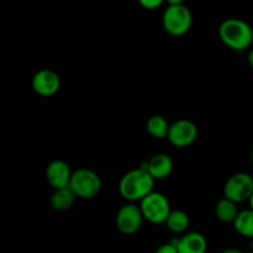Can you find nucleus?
Listing matches in <instances>:
<instances>
[{
  "instance_id": "f257e3e1",
  "label": "nucleus",
  "mask_w": 253,
  "mask_h": 253,
  "mask_svg": "<svg viewBox=\"0 0 253 253\" xmlns=\"http://www.w3.org/2000/svg\"><path fill=\"white\" fill-rule=\"evenodd\" d=\"M155 179L145 168L140 167L130 170L120 179L119 192L127 202H141L150 193L153 192Z\"/></svg>"
},
{
  "instance_id": "f03ea898",
  "label": "nucleus",
  "mask_w": 253,
  "mask_h": 253,
  "mask_svg": "<svg viewBox=\"0 0 253 253\" xmlns=\"http://www.w3.org/2000/svg\"><path fill=\"white\" fill-rule=\"evenodd\" d=\"M219 37L225 46L236 52H242L253 43V27L244 20L231 17L220 24Z\"/></svg>"
},
{
  "instance_id": "7ed1b4c3",
  "label": "nucleus",
  "mask_w": 253,
  "mask_h": 253,
  "mask_svg": "<svg viewBox=\"0 0 253 253\" xmlns=\"http://www.w3.org/2000/svg\"><path fill=\"white\" fill-rule=\"evenodd\" d=\"M68 187L77 198L90 200L100 194L101 179L94 170L89 168H79L72 173Z\"/></svg>"
},
{
  "instance_id": "20e7f679",
  "label": "nucleus",
  "mask_w": 253,
  "mask_h": 253,
  "mask_svg": "<svg viewBox=\"0 0 253 253\" xmlns=\"http://www.w3.org/2000/svg\"><path fill=\"white\" fill-rule=\"evenodd\" d=\"M140 209L143 219L153 225L166 224L172 211L168 198L158 192H152L143 198L140 202Z\"/></svg>"
},
{
  "instance_id": "39448f33",
  "label": "nucleus",
  "mask_w": 253,
  "mask_h": 253,
  "mask_svg": "<svg viewBox=\"0 0 253 253\" xmlns=\"http://www.w3.org/2000/svg\"><path fill=\"white\" fill-rule=\"evenodd\" d=\"M192 24L193 15L185 5L167 6L162 15V26L170 36H184L189 32Z\"/></svg>"
},
{
  "instance_id": "423d86ee",
  "label": "nucleus",
  "mask_w": 253,
  "mask_h": 253,
  "mask_svg": "<svg viewBox=\"0 0 253 253\" xmlns=\"http://www.w3.org/2000/svg\"><path fill=\"white\" fill-rule=\"evenodd\" d=\"M253 194V177L249 173L239 172L229 177L224 185V198L240 204L251 199Z\"/></svg>"
},
{
  "instance_id": "0eeeda50",
  "label": "nucleus",
  "mask_w": 253,
  "mask_h": 253,
  "mask_svg": "<svg viewBox=\"0 0 253 253\" xmlns=\"http://www.w3.org/2000/svg\"><path fill=\"white\" fill-rule=\"evenodd\" d=\"M198 138V127L193 121L180 119L170 125L167 140L177 148H187Z\"/></svg>"
},
{
  "instance_id": "6e6552de",
  "label": "nucleus",
  "mask_w": 253,
  "mask_h": 253,
  "mask_svg": "<svg viewBox=\"0 0 253 253\" xmlns=\"http://www.w3.org/2000/svg\"><path fill=\"white\" fill-rule=\"evenodd\" d=\"M143 220L145 219H143L140 207L133 203H128L119 209L115 217V224L121 234L130 236L141 229Z\"/></svg>"
},
{
  "instance_id": "1a4fd4ad",
  "label": "nucleus",
  "mask_w": 253,
  "mask_h": 253,
  "mask_svg": "<svg viewBox=\"0 0 253 253\" xmlns=\"http://www.w3.org/2000/svg\"><path fill=\"white\" fill-rule=\"evenodd\" d=\"M32 89L40 96H52L61 88V78L52 69H41L32 77Z\"/></svg>"
},
{
  "instance_id": "9d476101",
  "label": "nucleus",
  "mask_w": 253,
  "mask_h": 253,
  "mask_svg": "<svg viewBox=\"0 0 253 253\" xmlns=\"http://www.w3.org/2000/svg\"><path fill=\"white\" fill-rule=\"evenodd\" d=\"M71 167L62 160H54L47 166L46 179L48 184L54 189H61L69 185L72 178Z\"/></svg>"
},
{
  "instance_id": "9b49d317",
  "label": "nucleus",
  "mask_w": 253,
  "mask_h": 253,
  "mask_svg": "<svg viewBox=\"0 0 253 253\" xmlns=\"http://www.w3.org/2000/svg\"><path fill=\"white\" fill-rule=\"evenodd\" d=\"M178 253H207L208 240L200 232H187L180 239L174 240Z\"/></svg>"
},
{
  "instance_id": "f8f14e48",
  "label": "nucleus",
  "mask_w": 253,
  "mask_h": 253,
  "mask_svg": "<svg viewBox=\"0 0 253 253\" xmlns=\"http://www.w3.org/2000/svg\"><path fill=\"white\" fill-rule=\"evenodd\" d=\"M142 168H145L155 180H162L169 177L172 173L173 161L166 153H157Z\"/></svg>"
},
{
  "instance_id": "ddd939ff",
  "label": "nucleus",
  "mask_w": 253,
  "mask_h": 253,
  "mask_svg": "<svg viewBox=\"0 0 253 253\" xmlns=\"http://www.w3.org/2000/svg\"><path fill=\"white\" fill-rule=\"evenodd\" d=\"M76 195L69 187L54 189L49 198V204L56 211H67L71 209L76 200Z\"/></svg>"
},
{
  "instance_id": "4468645a",
  "label": "nucleus",
  "mask_w": 253,
  "mask_h": 253,
  "mask_svg": "<svg viewBox=\"0 0 253 253\" xmlns=\"http://www.w3.org/2000/svg\"><path fill=\"white\" fill-rule=\"evenodd\" d=\"M239 208H237L236 203L231 202L230 199L222 198L217 202L216 208H215V215H216L217 220L225 224H230L236 220L237 215H239Z\"/></svg>"
},
{
  "instance_id": "2eb2a0df",
  "label": "nucleus",
  "mask_w": 253,
  "mask_h": 253,
  "mask_svg": "<svg viewBox=\"0 0 253 253\" xmlns=\"http://www.w3.org/2000/svg\"><path fill=\"white\" fill-rule=\"evenodd\" d=\"M169 127V123L161 115H152L151 118H148L147 123H146V130H147V132L153 138H157V140L167 138Z\"/></svg>"
},
{
  "instance_id": "dca6fc26",
  "label": "nucleus",
  "mask_w": 253,
  "mask_h": 253,
  "mask_svg": "<svg viewBox=\"0 0 253 253\" xmlns=\"http://www.w3.org/2000/svg\"><path fill=\"white\" fill-rule=\"evenodd\" d=\"M190 224L189 215L183 210H172L168 216L166 225L168 230L172 231L173 234H183L188 230Z\"/></svg>"
},
{
  "instance_id": "f3484780",
  "label": "nucleus",
  "mask_w": 253,
  "mask_h": 253,
  "mask_svg": "<svg viewBox=\"0 0 253 253\" xmlns=\"http://www.w3.org/2000/svg\"><path fill=\"white\" fill-rule=\"evenodd\" d=\"M236 232L246 239H253V210H242L234 221Z\"/></svg>"
},
{
  "instance_id": "a211bd4d",
  "label": "nucleus",
  "mask_w": 253,
  "mask_h": 253,
  "mask_svg": "<svg viewBox=\"0 0 253 253\" xmlns=\"http://www.w3.org/2000/svg\"><path fill=\"white\" fill-rule=\"evenodd\" d=\"M141 6L146 10H155L160 7L166 0H137Z\"/></svg>"
},
{
  "instance_id": "6ab92c4d",
  "label": "nucleus",
  "mask_w": 253,
  "mask_h": 253,
  "mask_svg": "<svg viewBox=\"0 0 253 253\" xmlns=\"http://www.w3.org/2000/svg\"><path fill=\"white\" fill-rule=\"evenodd\" d=\"M156 253H178L177 246H175L173 242H169V244H163L156 250Z\"/></svg>"
},
{
  "instance_id": "aec40b11",
  "label": "nucleus",
  "mask_w": 253,
  "mask_h": 253,
  "mask_svg": "<svg viewBox=\"0 0 253 253\" xmlns=\"http://www.w3.org/2000/svg\"><path fill=\"white\" fill-rule=\"evenodd\" d=\"M185 0H166L168 6H178V5H184Z\"/></svg>"
},
{
  "instance_id": "412c9836",
  "label": "nucleus",
  "mask_w": 253,
  "mask_h": 253,
  "mask_svg": "<svg viewBox=\"0 0 253 253\" xmlns=\"http://www.w3.org/2000/svg\"><path fill=\"white\" fill-rule=\"evenodd\" d=\"M247 61H249V64L251 66V68H253V48L247 54Z\"/></svg>"
},
{
  "instance_id": "4be33fe9",
  "label": "nucleus",
  "mask_w": 253,
  "mask_h": 253,
  "mask_svg": "<svg viewBox=\"0 0 253 253\" xmlns=\"http://www.w3.org/2000/svg\"><path fill=\"white\" fill-rule=\"evenodd\" d=\"M220 253H244V252H242L241 250H237V249H226Z\"/></svg>"
},
{
  "instance_id": "5701e85b",
  "label": "nucleus",
  "mask_w": 253,
  "mask_h": 253,
  "mask_svg": "<svg viewBox=\"0 0 253 253\" xmlns=\"http://www.w3.org/2000/svg\"><path fill=\"white\" fill-rule=\"evenodd\" d=\"M250 205H251V209L253 210V194H252L251 199H250Z\"/></svg>"
},
{
  "instance_id": "b1692460",
  "label": "nucleus",
  "mask_w": 253,
  "mask_h": 253,
  "mask_svg": "<svg viewBox=\"0 0 253 253\" xmlns=\"http://www.w3.org/2000/svg\"><path fill=\"white\" fill-rule=\"evenodd\" d=\"M251 252H253V239H251Z\"/></svg>"
},
{
  "instance_id": "393cba45",
  "label": "nucleus",
  "mask_w": 253,
  "mask_h": 253,
  "mask_svg": "<svg viewBox=\"0 0 253 253\" xmlns=\"http://www.w3.org/2000/svg\"><path fill=\"white\" fill-rule=\"evenodd\" d=\"M251 156H252V162H253V145H252V151H251Z\"/></svg>"
},
{
  "instance_id": "a878e982",
  "label": "nucleus",
  "mask_w": 253,
  "mask_h": 253,
  "mask_svg": "<svg viewBox=\"0 0 253 253\" xmlns=\"http://www.w3.org/2000/svg\"><path fill=\"white\" fill-rule=\"evenodd\" d=\"M246 253H253V252H251V251H250V252H246Z\"/></svg>"
}]
</instances>
